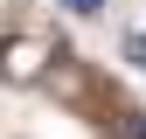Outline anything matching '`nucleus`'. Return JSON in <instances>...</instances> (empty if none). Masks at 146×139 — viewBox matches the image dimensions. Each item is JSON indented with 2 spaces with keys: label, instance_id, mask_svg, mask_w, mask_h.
I'll list each match as a JSON object with an SVG mask.
<instances>
[{
  "label": "nucleus",
  "instance_id": "nucleus-3",
  "mask_svg": "<svg viewBox=\"0 0 146 139\" xmlns=\"http://www.w3.org/2000/svg\"><path fill=\"white\" fill-rule=\"evenodd\" d=\"M125 63H139V70H146V35H139V28H125Z\"/></svg>",
  "mask_w": 146,
  "mask_h": 139
},
{
  "label": "nucleus",
  "instance_id": "nucleus-1",
  "mask_svg": "<svg viewBox=\"0 0 146 139\" xmlns=\"http://www.w3.org/2000/svg\"><path fill=\"white\" fill-rule=\"evenodd\" d=\"M0 70L7 77H42V42H0Z\"/></svg>",
  "mask_w": 146,
  "mask_h": 139
},
{
  "label": "nucleus",
  "instance_id": "nucleus-2",
  "mask_svg": "<svg viewBox=\"0 0 146 139\" xmlns=\"http://www.w3.org/2000/svg\"><path fill=\"white\" fill-rule=\"evenodd\" d=\"M111 139H146V118H132V111H111Z\"/></svg>",
  "mask_w": 146,
  "mask_h": 139
},
{
  "label": "nucleus",
  "instance_id": "nucleus-4",
  "mask_svg": "<svg viewBox=\"0 0 146 139\" xmlns=\"http://www.w3.org/2000/svg\"><path fill=\"white\" fill-rule=\"evenodd\" d=\"M70 7H77V14H104V0H70Z\"/></svg>",
  "mask_w": 146,
  "mask_h": 139
}]
</instances>
